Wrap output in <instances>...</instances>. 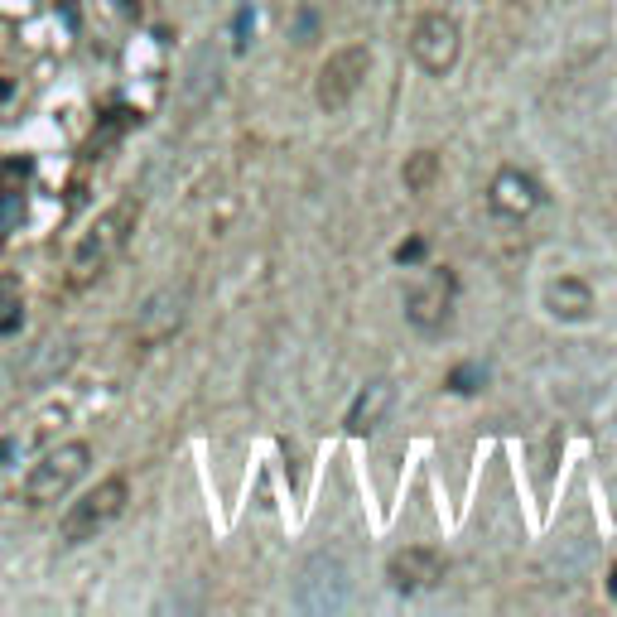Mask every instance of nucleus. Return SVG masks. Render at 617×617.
Wrapping results in <instances>:
<instances>
[{
  "instance_id": "6e6552de",
  "label": "nucleus",
  "mask_w": 617,
  "mask_h": 617,
  "mask_svg": "<svg viewBox=\"0 0 617 617\" xmlns=\"http://www.w3.org/2000/svg\"><path fill=\"white\" fill-rule=\"evenodd\" d=\"M444 574H449V560L434 545H405L386 560V584L396 593H425L434 584H444Z\"/></svg>"
},
{
  "instance_id": "2eb2a0df",
  "label": "nucleus",
  "mask_w": 617,
  "mask_h": 617,
  "mask_svg": "<svg viewBox=\"0 0 617 617\" xmlns=\"http://www.w3.org/2000/svg\"><path fill=\"white\" fill-rule=\"evenodd\" d=\"M608 598H617V564H613V574H608Z\"/></svg>"
},
{
  "instance_id": "423d86ee",
  "label": "nucleus",
  "mask_w": 617,
  "mask_h": 617,
  "mask_svg": "<svg viewBox=\"0 0 617 617\" xmlns=\"http://www.w3.org/2000/svg\"><path fill=\"white\" fill-rule=\"evenodd\" d=\"M463 54V29L449 10H425L415 29H410V58L430 73V78H449Z\"/></svg>"
},
{
  "instance_id": "9d476101",
  "label": "nucleus",
  "mask_w": 617,
  "mask_h": 617,
  "mask_svg": "<svg viewBox=\"0 0 617 617\" xmlns=\"http://www.w3.org/2000/svg\"><path fill=\"white\" fill-rule=\"evenodd\" d=\"M545 314L560 323H589L593 309H598V299H593V285L584 275H555L550 285H545Z\"/></svg>"
},
{
  "instance_id": "20e7f679",
  "label": "nucleus",
  "mask_w": 617,
  "mask_h": 617,
  "mask_svg": "<svg viewBox=\"0 0 617 617\" xmlns=\"http://www.w3.org/2000/svg\"><path fill=\"white\" fill-rule=\"evenodd\" d=\"M458 309V275L449 266H430L405 285V323L420 338H439Z\"/></svg>"
},
{
  "instance_id": "f03ea898",
  "label": "nucleus",
  "mask_w": 617,
  "mask_h": 617,
  "mask_svg": "<svg viewBox=\"0 0 617 617\" xmlns=\"http://www.w3.org/2000/svg\"><path fill=\"white\" fill-rule=\"evenodd\" d=\"M126 502H131V478H126V473H111V478H102L97 487H87L78 502L63 511V521H58L63 545H87V540H97L107 526L121 521Z\"/></svg>"
},
{
  "instance_id": "7ed1b4c3",
  "label": "nucleus",
  "mask_w": 617,
  "mask_h": 617,
  "mask_svg": "<svg viewBox=\"0 0 617 617\" xmlns=\"http://www.w3.org/2000/svg\"><path fill=\"white\" fill-rule=\"evenodd\" d=\"M87 468H92V444L87 439H68V444L49 449L25 473V487H20L25 507H54V502H63L87 478Z\"/></svg>"
},
{
  "instance_id": "0eeeda50",
  "label": "nucleus",
  "mask_w": 617,
  "mask_h": 617,
  "mask_svg": "<svg viewBox=\"0 0 617 617\" xmlns=\"http://www.w3.org/2000/svg\"><path fill=\"white\" fill-rule=\"evenodd\" d=\"M545 208V188L531 169L521 164H502L492 179H487V213L502 217V222H526L531 213Z\"/></svg>"
},
{
  "instance_id": "f8f14e48",
  "label": "nucleus",
  "mask_w": 617,
  "mask_h": 617,
  "mask_svg": "<svg viewBox=\"0 0 617 617\" xmlns=\"http://www.w3.org/2000/svg\"><path fill=\"white\" fill-rule=\"evenodd\" d=\"M20 323H25V290L15 275L0 270V338H10Z\"/></svg>"
},
{
  "instance_id": "9b49d317",
  "label": "nucleus",
  "mask_w": 617,
  "mask_h": 617,
  "mask_svg": "<svg viewBox=\"0 0 617 617\" xmlns=\"http://www.w3.org/2000/svg\"><path fill=\"white\" fill-rule=\"evenodd\" d=\"M439 174H444V155L439 150H415V155H405L401 164V184L410 193H430L439 184Z\"/></svg>"
},
{
  "instance_id": "f257e3e1",
  "label": "nucleus",
  "mask_w": 617,
  "mask_h": 617,
  "mask_svg": "<svg viewBox=\"0 0 617 617\" xmlns=\"http://www.w3.org/2000/svg\"><path fill=\"white\" fill-rule=\"evenodd\" d=\"M135 227H140V203H135V198H121V203H111L107 213H97V222L82 232L78 246H73V256H68V285H73V290L97 285V280L126 256Z\"/></svg>"
},
{
  "instance_id": "4468645a",
  "label": "nucleus",
  "mask_w": 617,
  "mask_h": 617,
  "mask_svg": "<svg viewBox=\"0 0 617 617\" xmlns=\"http://www.w3.org/2000/svg\"><path fill=\"white\" fill-rule=\"evenodd\" d=\"M420 256H425V237H410V242L396 246V261H401V266H415Z\"/></svg>"
},
{
  "instance_id": "39448f33",
  "label": "nucleus",
  "mask_w": 617,
  "mask_h": 617,
  "mask_svg": "<svg viewBox=\"0 0 617 617\" xmlns=\"http://www.w3.org/2000/svg\"><path fill=\"white\" fill-rule=\"evenodd\" d=\"M367 73H372V49L367 44H343L323 58L319 78H314V102L323 111H343L357 102V92L367 87Z\"/></svg>"
},
{
  "instance_id": "ddd939ff",
  "label": "nucleus",
  "mask_w": 617,
  "mask_h": 617,
  "mask_svg": "<svg viewBox=\"0 0 617 617\" xmlns=\"http://www.w3.org/2000/svg\"><path fill=\"white\" fill-rule=\"evenodd\" d=\"M444 386H449L454 396H478V391L487 386V367L483 362H458L454 372L444 376Z\"/></svg>"
},
{
  "instance_id": "1a4fd4ad",
  "label": "nucleus",
  "mask_w": 617,
  "mask_h": 617,
  "mask_svg": "<svg viewBox=\"0 0 617 617\" xmlns=\"http://www.w3.org/2000/svg\"><path fill=\"white\" fill-rule=\"evenodd\" d=\"M391 405H396V386H391L386 376H381V381H367V386L352 396L348 415H343V430H348L352 439H367V434H376L386 425Z\"/></svg>"
}]
</instances>
